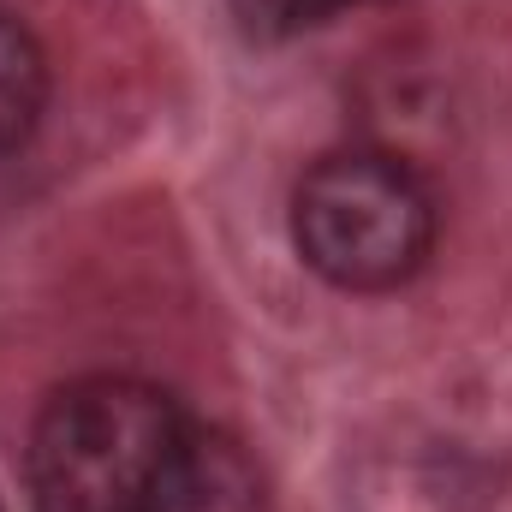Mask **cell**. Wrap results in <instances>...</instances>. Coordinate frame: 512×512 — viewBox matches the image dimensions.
<instances>
[{
	"instance_id": "277c9868",
	"label": "cell",
	"mask_w": 512,
	"mask_h": 512,
	"mask_svg": "<svg viewBox=\"0 0 512 512\" xmlns=\"http://www.w3.org/2000/svg\"><path fill=\"white\" fill-rule=\"evenodd\" d=\"M42 108H48V54L30 36V24L0 12V155L36 131Z\"/></svg>"
},
{
	"instance_id": "7a4b0ae2",
	"label": "cell",
	"mask_w": 512,
	"mask_h": 512,
	"mask_svg": "<svg viewBox=\"0 0 512 512\" xmlns=\"http://www.w3.org/2000/svg\"><path fill=\"white\" fill-rule=\"evenodd\" d=\"M292 245L340 292H393L429 262L435 197L387 149H334L292 191Z\"/></svg>"
},
{
	"instance_id": "6da1fadb",
	"label": "cell",
	"mask_w": 512,
	"mask_h": 512,
	"mask_svg": "<svg viewBox=\"0 0 512 512\" xmlns=\"http://www.w3.org/2000/svg\"><path fill=\"white\" fill-rule=\"evenodd\" d=\"M191 417L137 376H78L30 429L36 512H155Z\"/></svg>"
},
{
	"instance_id": "5b68a950",
	"label": "cell",
	"mask_w": 512,
	"mask_h": 512,
	"mask_svg": "<svg viewBox=\"0 0 512 512\" xmlns=\"http://www.w3.org/2000/svg\"><path fill=\"white\" fill-rule=\"evenodd\" d=\"M352 0H233V18L251 30V36H298V30H316L328 24L334 12H346Z\"/></svg>"
},
{
	"instance_id": "3957f363",
	"label": "cell",
	"mask_w": 512,
	"mask_h": 512,
	"mask_svg": "<svg viewBox=\"0 0 512 512\" xmlns=\"http://www.w3.org/2000/svg\"><path fill=\"white\" fill-rule=\"evenodd\" d=\"M155 512H274L256 459L221 429L191 423Z\"/></svg>"
},
{
	"instance_id": "8992f818",
	"label": "cell",
	"mask_w": 512,
	"mask_h": 512,
	"mask_svg": "<svg viewBox=\"0 0 512 512\" xmlns=\"http://www.w3.org/2000/svg\"><path fill=\"white\" fill-rule=\"evenodd\" d=\"M0 512H6V507H0Z\"/></svg>"
}]
</instances>
